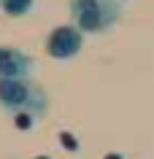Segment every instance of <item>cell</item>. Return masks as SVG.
<instances>
[{
	"label": "cell",
	"instance_id": "cell-4",
	"mask_svg": "<svg viewBox=\"0 0 154 159\" xmlns=\"http://www.w3.org/2000/svg\"><path fill=\"white\" fill-rule=\"evenodd\" d=\"M33 57L14 46H0V78H30Z\"/></svg>",
	"mask_w": 154,
	"mask_h": 159
},
{
	"label": "cell",
	"instance_id": "cell-9",
	"mask_svg": "<svg viewBox=\"0 0 154 159\" xmlns=\"http://www.w3.org/2000/svg\"><path fill=\"white\" fill-rule=\"evenodd\" d=\"M35 159H49V157H35Z\"/></svg>",
	"mask_w": 154,
	"mask_h": 159
},
{
	"label": "cell",
	"instance_id": "cell-8",
	"mask_svg": "<svg viewBox=\"0 0 154 159\" xmlns=\"http://www.w3.org/2000/svg\"><path fill=\"white\" fill-rule=\"evenodd\" d=\"M103 159H122L119 154H108V157H103Z\"/></svg>",
	"mask_w": 154,
	"mask_h": 159
},
{
	"label": "cell",
	"instance_id": "cell-6",
	"mask_svg": "<svg viewBox=\"0 0 154 159\" xmlns=\"http://www.w3.org/2000/svg\"><path fill=\"white\" fill-rule=\"evenodd\" d=\"M35 119L38 116H33V113H16V116H14V127H16V129H33Z\"/></svg>",
	"mask_w": 154,
	"mask_h": 159
},
{
	"label": "cell",
	"instance_id": "cell-3",
	"mask_svg": "<svg viewBox=\"0 0 154 159\" xmlns=\"http://www.w3.org/2000/svg\"><path fill=\"white\" fill-rule=\"evenodd\" d=\"M84 46V33L76 25H57L46 38V54L51 59H73Z\"/></svg>",
	"mask_w": 154,
	"mask_h": 159
},
{
	"label": "cell",
	"instance_id": "cell-7",
	"mask_svg": "<svg viewBox=\"0 0 154 159\" xmlns=\"http://www.w3.org/2000/svg\"><path fill=\"white\" fill-rule=\"evenodd\" d=\"M60 143H62L68 151H78V140H76L70 132H60Z\"/></svg>",
	"mask_w": 154,
	"mask_h": 159
},
{
	"label": "cell",
	"instance_id": "cell-1",
	"mask_svg": "<svg viewBox=\"0 0 154 159\" xmlns=\"http://www.w3.org/2000/svg\"><path fill=\"white\" fill-rule=\"evenodd\" d=\"M0 108L11 116L33 113L41 119L49 113V94L33 78H0Z\"/></svg>",
	"mask_w": 154,
	"mask_h": 159
},
{
	"label": "cell",
	"instance_id": "cell-5",
	"mask_svg": "<svg viewBox=\"0 0 154 159\" xmlns=\"http://www.w3.org/2000/svg\"><path fill=\"white\" fill-rule=\"evenodd\" d=\"M35 0H0V8L6 16H27L33 11Z\"/></svg>",
	"mask_w": 154,
	"mask_h": 159
},
{
	"label": "cell",
	"instance_id": "cell-2",
	"mask_svg": "<svg viewBox=\"0 0 154 159\" xmlns=\"http://www.w3.org/2000/svg\"><path fill=\"white\" fill-rule=\"evenodd\" d=\"M122 14V0H70V19L84 35L111 33Z\"/></svg>",
	"mask_w": 154,
	"mask_h": 159
}]
</instances>
